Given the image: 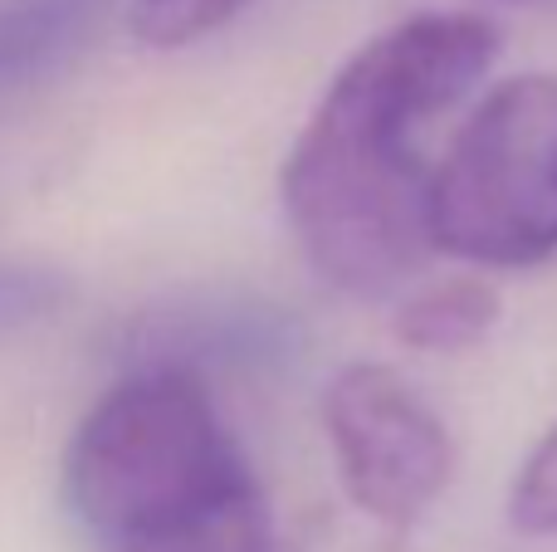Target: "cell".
<instances>
[{"label": "cell", "instance_id": "obj_1", "mask_svg": "<svg viewBox=\"0 0 557 552\" xmlns=\"http://www.w3.org/2000/svg\"><path fill=\"white\" fill-rule=\"evenodd\" d=\"M494 54V20L425 10L367 39L337 68L278 181L298 250L333 289L386 299L435 250V166H425L416 137L490 74Z\"/></svg>", "mask_w": 557, "mask_h": 552}, {"label": "cell", "instance_id": "obj_2", "mask_svg": "<svg viewBox=\"0 0 557 552\" xmlns=\"http://www.w3.org/2000/svg\"><path fill=\"white\" fill-rule=\"evenodd\" d=\"M260 494L211 391L186 367H137L84 421L64 450L74 518L113 548Z\"/></svg>", "mask_w": 557, "mask_h": 552}, {"label": "cell", "instance_id": "obj_3", "mask_svg": "<svg viewBox=\"0 0 557 552\" xmlns=\"http://www.w3.org/2000/svg\"><path fill=\"white\" fill-rule=\"evenodd\" d=\"M431 244L480 269L557 254V78L499 84L455 133L431 181Z\"/></svg>", "mask_w": 557, "mask_h": 552}, {"label": "cell", "instance_id": "obj_4", "mask_svg": "<svg viewBox=\"0 0 557 552\" xmlns=\"http://www.w3.org/2000/svg\"><path fill=\"white\" fill-rule=\"evenodd\" d=\"M323 430L352 504L386 528L416 524L455 475L445 421L382 362H352L327 381Z\"/></svg>", "mask_w": 557, "mask_h": 552}, {"label": "cell", "instance_id": "obj_5", "mask_svg": "<svg viewBox=\"0 0 557 552\" xmlns=\"http://www.w3.org/2000/svg\"><path fill=\"white\" fill-rule=\"evenodd\" d=\"M288 318L260 303H191L176 313L143 318L127 338V352L143 367H186L196 372L201 357H270L288 342Z\"/></svg>", "mask_w": 557, "mask_h": 552}, {"label": "cell", "instance_id": "obj_6", "mask_svg": "<svg viewBox=\"0 0 557 552\" xmlns=\"http://www.w3.org/2000/svg\"><path fill=\"white\" fill-rule=\"evenodd\" d=\"M108 10L113 0H0V93L69 64Z\"/></svg>", "mask_w": 557, "mask_h": 552}, {"label": "cell", "instance_id": "obj_7", "mask_svg": "<svg viewBox=\"0 0 557 552\" xmlns=\"http://www.w3.org/2000/svg\"><path fill=\"white\" fill-rule=\"evenodd\" d=\"M499 313H504V303L490 279H474V274L441 279L401 303L396 338L411 352H465L490 338Z\"/></svg>", "mask_w": 557, "mask_h": 552}, {"label": "cell", "instance_id": "obj_8", "mask_svg": "<svg viewBox=\"0 0 557 552\" xmlns=\"http://www.w3.org/2000/svg\"><path fill=\"white\" fill-rule=\"evenodd\" d=\"M113 552H270V509H264V494H250L221 514H206L186 528Z\"/></svg>", "mask_w": 557, "mask_h": 552}, {"label": "cell", "instance_id": "obj_9", "mask_svg": "<svg viewBox=\"0 0 557 552\" xmlns=\"http://www.w3.org/2000/svg\"><path fill=\"white\" fill-rule=\"evenodd\" d=\"M255 0H127V25L152 49H182L225 29Z\"/></svg>", "mask_w": 557, "mask_h": 552}, {"label": "cell", "instance_id": "obj_10", "mask_svg": "<svg viewBox=\"0 0 557 552\" xmlns=\"http://www.w3.org/2000/svg\"><path fill=\"white\" fill-rule=\"evenodd\" d=\"M509 518L519 534L557 538V430H548L543 446L523 460L509 494Z\"/></svg>", "mask_w": 557, "mask_h": 552}, {"label": "cell", "instance_id": "obj_11", "mask_svg": "<svg viewBox=\"0 0 557 552\" xmlns=\"http://www.w3.org/2000/svg\"><path fill=\"white\" fill-rule=\"evenodd\" d=\"M69 284L54 269L20 260H0V333H15L25 323H39L45 313H54L64 303Z\"/></svg>", "mask_w": 557, "mask_h": 552}]
</instances>
